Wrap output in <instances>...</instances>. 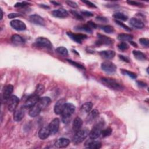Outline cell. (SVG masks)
<instances>
[{
	"mask_svg": "<svg viewBox=\"0 0 149 149\" xmlns=\"http://www.w3.org/2000/svg\"><path fill=\"white\" fill-rule=\"evenodd\" d=\"M76 107L72 103H66L64 105L63 109L62 111V120L65 123H67L70 119L71 115L74 113Z\"/></svg>",
	"mask_w": 149,
	"mask_h": 149,
	"instance_id": "obj_1",
	"label": "cell"
},
{
	"mask_svg": "<svg viewBox=\"0 0 149 149\" xmlns=\"http://www.w3.org/2000/svg\"><path fill=\"white\" fill-rule=\"evenodd\" d=\"M102 83L106 87L116 90H121L123 88V86L114 79L102 77L101 79Z\"/></svg>",
	"mask_w": 149,
	"mask_h": 149,
	"instance_id": "obj_2",
	"label": "cell"
},
{
	"mask_svg": "<svg viewBox=\"0 0 149 149\" xmlns=\"http://www.w3.org/2000/svg\"><path fill=\"white\" fill-rule=\"evenodd\" d=\"M89 130L87 128L80 129L77 132H75L73 140L75 144H79L81 143L89 134Z\"/></svg>",
	"mask_w": 149,
	"mask_h": 149,
	"instance_id": "obj_3",
	"label": "cell"
},
{
	"mask_svg": "<svg viewBox=\"0 0 149 149\" xmlns=\"http://www.w3.org/2000/svg\"><path fill=\"white\" fill-rule=\"evenodd\" d=\"M104 126V123L102 122H100L95 124L91 131L89 132V137L91 139H95L98 138L101 135V132L102 130V128Z\"/></svg>",
	"mask_w": 149,
	"mask_h": 149,
	"instance_id": "obj_4",
	"label": "cell"
},
{
	"mask_svg": "<svg viewBox=\"0 0 149 149\" xmlns=\"http://www.w3.org/2000/svg\"><path fill=\"white\" fill-rule=\"evenodd\" d=\"M35 44L38 47L48 49H52V45L51 41L48 38L42 37L37 38L35 41Z\"/></svg>",
	"mask_w": 149,
	"mask_h": 149,
	"instance_id": "obj_5",
	"label": "cell"
},
{
	"mask_svg": "<svg viewBox=\"0 0 149 149\" xmlns=\"http://www.w3.org/2000/svg\"><path fill=\"white\" fill-rule=\"evenodd\" d=\"M101 69L108 73H113L116 70V65L111 61H105L101 63Z\"/></svg>",
	"mask_w": 149,
	"mask_h": 149,
	"instance_id": "obj_6",
	"label": "cell"
},
{
	"mask_svg": "<svg viewBox=\"0 0 149 149\" xmlns=\"http://www.w3.org/2000/svg\"><path fill=\"white\" fill-rule=\"evenodd\" d=\"M19 102V98L16 95H11L8 100V109L10 112H13L16 110V107Z\"/></svg>",
	"mask_w": 149,
	"mask_h": 149,
	"instance_id": "obj_7",
	"label": "cell"
},
{
	"mask_svg": "<svg viewBox=\"0 0 149 149\" xmlns=\"http://www.w3.org/2000/svg\"><path fill=\"white\" fill-rule=\"evenodd\" d=\"M39 96L33 94L31 95H30L27 100H26L24 104V107L27 108H30L36 105L38 101L39 100Z\"/></svg>",
	"mask_w": 149,
	"mask_h": 149,
	"instance_id": "obj_8",
	"label": "cell"
},
{
	"mask_svg": "<svg viewBox=\"0 0 149 149\" xmlns=\"http://www.w3.org/2000/svg\"><path fill=\"white\" fill-rule=\"evenodd\" d=\"M98 40L96 41L95 44L97 45H111L112 44V40L109 37H107L105 35L98 34Z\"/></svg>",
	"mask_w": 149,
	"mask_h": 149,
	"instance_id": "obj_9",
	"label": "cell"
},
{
	"mask_svg": "<svg viewBox=\"0 0 149 149\" xmlns=\"http://www.w3.org/2000/svg\"><path fill=\"white\" fill-rule=\"evenodd\" d=\"M67 35L74 41L76 42L77 43L81 44L82 42V40L84 39H86L87 36L86 34L79 33V34H75L73 33L72 32H67Z\"/></svg>",
	"mask_w": 149,
	"mask_h": 149,
	"instance_id": "obj_10",
	"label": "cell"
},
{
	"mask_svg": "<svg viewBox=\"0 0 149 149\" xmlns=\"http://www.w3.org/2000/svg\"><path fill=\"white\" fill-rule=\"evenodd\" d=\"M10 26L17 31H23L26 29V26L24 22L20 20H13L10 23Z\"/></svg>",
	"mask_w": 149,
	"mask_h": 149,
	"instance_id": "obj_11",
	"label": "cell"
},
{
	"mask_svg": "<svg viewBox=\"0 0 149 149\" xmlns=\"http://www.w3.org/2000/svg\"><path fill=\"white\" fill-rule=\"evenodd\" d=\"M49 129L51 134H55L59 130V119L57 118H54L48 125Z\"/></svg>",
	"mask_w": 149,
	"mask_h": 149,
	"instance_id": "obj_12",
	"label": "cell"
},
{
	"mask_svg": "<svg viewBox=\"0 0 149 149\" xmlns=\"http://www.w3.org/2000/svg\"><path fill=\"white\" fill-rule=\"evenodd\" d=\"M13 91V86L11 84H8L5 86L2 91V97L5 101L8 100L11 97V94Z\"/></svg>",
	"mask_w": 149,
	"mask_h": 149,
	"instance_id": "obj_13",
	"label": "cell"
},
{
	"mask_svg": "<svg viewBox=\"0 0 149 149\" xmlns=\"http://www.w3.org/2000/svg\"><path fill=\"white\" fill-rule=\"evenodd\" d=\"M65 104H66V100L65 98L59 99L55 104L54 108V112L57 115L61 114Z\"/></svg>",
	"mask_w": 149,
	"mask_h": 149,
	"instance_id": "obj_14",
	"label": "cell"
},
{
	"mask_svg": "<svg viewBox=\"0 0 149 149\" xmlns=\"http://www.w3.org/2000/svg\"><path fill=\"white\" fill-rule=\"evenodd\" d=\"M29 20L31 23H33L35 24L40 25V26H44L45 24L44 19L42 17H41L40 16H39L38 15H36V14L32 15L30 16Z\"/></svg>",
	"mask_w": 149,
	"mask_h": 149,
	"instance_id": "obj_15",
	"label": "cell"
},
{
	"mask_svg": "<svg viewBox=\"0 0 149 149\" xmlns=\"http://www.w3.org/2000/svg\"><path fill=\"white\" fill-rule=\"evenodd\" d=\"M51 102V99L48 97H42L39 98L37 105L41 108V110L47 108Z\"/></svg>",
	"mask_w": 149,
	"mask_h": 149,
	"instance_id": "obj_16",
	"label": "cell"
},
{
	"mask_svg": "<svg viewBox=\"0 0 149 149\" xmlns=\"http://www.w3.org/2000/svg\"><path fill=\"white\" fill-rule=\"evenodd\" d=\"M52 15L53 16L58 18H65L68 16V12L64 9H58L54 10L52 12Z\"/></svg>",
	"mask_w": 149,
	"mask_h": 149,
	"instance_id": "obj_17",
	"label": "cell"
},
{
	"mask_svg": "<svg viewBox=\"0 0 149 149\" xmlns=\"http://www.w3.org/2000/svg\"><path fill=\"white\" fill-rule=\"evenodd\" d=\"M101 146L102 144L100 141L94 140V139H92V140H89L85 144V147L90 149H99L101 147Z\"/></svg>",
	"mask_w": 149,
	"mask_h": 149,
	"instance_id": "obj_18",
	"label": "cell"
},
{
	"mask_svg": "<svg viewBox=\"0 0 149 149\" xmlns=\"http://www.w3.org/2000/svg\"><path fill=\"white\" fill-rule=\"evenodd\" d=\"M50 134H51L50 130L49 129L48 126H44L41 128L38 132V135L40 139L42 140H44L48 138Z\"/></svg>",
	"mask_w": 149,
	"mask_h": 149,
	"instance_id": "obj_19",
	"label": "cell"
},
{
	"mask_svg": "<svg viewBox=\"0 0 149 149\" xmlns=\"http://www.w3.org/2000/svg\"><path fill=\"white\" fill-rule=\"evenodd\" d=\"M129 23L132 27L139 29H143L144 27V23L141 20L135 17L131 18L129 21Z\"/></svg>",
	"mask_w": 149,
	"mask_h": 149,
	"instance_id": "obj_20",
	"label": "cell"
},
{
	"mask_svg": "<svg viewBox=\"0 0 149 149\" xmlns=\"http://www.w3.org/2000/svg\"><path fill=\"white\" fill-rule=\"evenodd\" d=\"M24 116V111L23 108H20L18 109H16L14 111L13 114V119L16 122H20L22 120Z\"/></svg>",
	"mask_w": 149,
	"mask_h": 149,
	"instance_id": "obj_21",
	"label": "cell"
},
{
	"mask_svg": "<svg viewBox=\"0 0 149 149\" xmlns=\"http://www.w3.org/2000/svg\"><path fill=\"white\" fill-rule=\"evenodd\" d=\"M70 143V140L67 138L62 137L58 139L55 143V146L58 148H65Z\"/></svg>",
	"mask_w": 149,
	"mask_h": 149,
	"instance_id": "obj_22",
	"label": "cell"
},
{
	"mask_svg": "<svg viewBox=\"0 0 149 149\" xmlns=\"http://www.w3.org/2000/svg\"><path fill=\"white\" fill-rule=\"evenodd\" d=\"M82 125H83L82 119L79 117H76L73 122V124H72L73 130L74 132H77L78 130L81 129V128L82 127Z\"/></svg>",
	"mask_w": 149,
	"mask_h": 149,
	"instance_id": "obj_23",
	"label": "cell"
},
{
	"mask_svg": "<svg viewBox=\"0 0 149 149\" xmlns=\"http://www.w3.org/2000/svg\"><path fill=\"white\" fill-rule=\"evenodd\" d=\"M99 54L100 55V56L105 59H111L115 56V52L112 50H105L100 51L99 52Z\"/></svg>",
	"mask_w": 149,
	"mask_h": 149,
	"instance_id": "obj_24",
	"label": "cell"
},
{
	"mask_svg": "<svg viewBox=\"0 0 149 149\" xmlns=\"http://www.w3.org/2000/svg\"><path fill=\"white\" fill-rule=\"evenodd\" d=\"M11 41L16 45H22L24 44V39L18 34H13L11 37Z\"/></svg>",
	"mask_w": 149,
	"mask_h": 149,
	"instance_id": "obj_25",
	"label": "cell"
},
{
	"mask_svg": "<svg viewBox=\"0 0 149 149\" xmlns=\"http://www.w3.org/2000/svg\"><path fill=\"white\" fill-rule=\"evenodd\" d=\"M99 116V112L97 109H93L91 111L87 117L86 120L88 123H91L94 120H95Z\"/></svg>",
	"mask_w": 149,
	"mask_h": 149,
	"instance_id": "obj_26",
	"label": "cell"
},
{
	"mask_svg": "<svg viewBox=\"0 0 149 149\" xmlns=\"http://www.w3.org/2000/svg\"><path fill=\"white\" fill-rule=\"evenodd\" d=\"M93 107V103L91 102H86L83 104L80 108V111L82 113H88Z\"/></svg>",
	"mask_w": 149,
	"mask_h": 149,
	"instance_id": "obj_27",
	"label": "cell"
},
{
	"mask_svg": "<svg viewBox=\"0 0 149 149\" xmlns=\"http://www.w3.org/2000/svg\"><path fill=\"white\" fill-rule=\"evenodd\" d=\"M41 111V108L36 104L34 106L30 108L29 112V115L31 117H36L39 115Z\"/></svg>",
	"mask_w": 149,
	"mask_h": 149,
	"instance_id": "obj_28",
	"label": "cell"
},
{
	"mask_svg": "<svg viewBox=\"0 0 149 149\" xmlns=\"http://www.w3.org/2000/svg\"><path fill=\"white\" fill-rule=\"evenodd\" d=\"M133 37L130 34L126 33H120L118 36V39L122 41H131L133 39Z\"/></svg>",
	"mask_w": 149,
	"mask_h": 149,
	"instance_id": "obj_29",
	"label": "cell"
},
{
	"mask_svg": "<svg viewBox=\"0 0 149 149\" xmlns=\"http://www.w3.org/2000/svg\"><path fill=\"white\" fill-rule=\"evenodd\" d=\"M133 54L135 58L139 61H144L146 59V55L142 52L138 50H133Z\"/></svg>",
	"mask_w": 149,
	"mask_h": 149,
	"instance_id": "obj_30",
	"label": "cell"
},
{
	"mask_svg": "<svg viewBox=\"0 0 149 149\" xmlns=\"http://www.w3.org/2000/svg\"><path fill=\"white\" fill-rule=\"evenodd\" d=\"M113 17L116 19L117 20H122V21H126L128 19L127 16H126V15H125L124 13H122V12H116L113 14Z\"/></svg>",
	"mask_w": 149,
	"mask_h": 149,
	"instance_id": "obj_31",
	"label": "cell"
},
{
	"mask_svg": "<svg viewBox=\"0 0 149 149\" xmlns=\"http://www.w3.org/2000/svg\"><path fill=\"white\" fill-rule=\"evenodd\" d=\"M75 29L77 30H80V31H85V32H87L89 33H91L92 32V29H90L87 25L86 24H84V25H80V26H77L75 27Z\"/></svg>",
	"mask_w": 149,
	"mask_h": 149,
	"instance_id": "obj_32",
	"label": "cell"
},
{
	"mask_svg": "<svg viewBox=\"0 0 149 149\" xmlns=\"http://www.w3.org/2000/svg\"><path fill=\"white\" fill-rule=\"evenodd\" d=\"M44 90H45V88L44 85H42V84H38L36 87V88L34 94L40 97L44 93Z\"/></svg>",
	"mask_w": 149,
	"mask_h": 149,
	"instance_id": "obj_33",
	"label": "cell"
},
{
	"mask_svg": "<svg viewBox=\"0 0 149 149\" xmlns=\"http://www.w3.org/2000/svg\"><path fill=\"white\" fill-rule=\"evenodd\" d=\"M56 51L61 55L67 56L68 55V49L64 47H59L56 49Z\"/></svg>",
	"mask_w": 149,
	"mask_h": 149,
	"instance_id": "obj_34",
	"label": "cell"
},
{
	"mask_svg": "<svg viewBox=\"0 0 149 149\" xmlns=\"http://www.w3.org/2000/svg\"><path fill=\"white\" fill-rule=\"evenodd\" d=\"M121 72L123 74H125V75H126V76H128L129 77H130V78L132 79H136L137 77V75L136 73L132 72H130V71H129L127 70H126V69H121Z\"/></svg>",
	"mask_w": 149,
	"mask_h": 149,
	"instance_id": "obj_35",
	"label": "cell"
},
{
	"mask_svg": "<svg viewBox=\"0 0 149 149\" xmlns=\"http://www.w3.org/2000/svg\"><path fill=\"white\" fill-rule=\"evenodd\" d=\"M101 29L107 33H113L114 31V28L110 25H105L101 27Z\"/></svg>",
	"mask_w": 149,
	"mask_h": 149,
	"instance_id": "obj_36",
	"label": "cell"
},
{
	"mask_svg": "<svg viewBox=\"0 0 149 149\" xmlns=\"http://www.w3.org/2000/svg\"><path fill=\"white\" fill-rule=\"evenodd\" d=\"M112 129L110 127H108L105 129L102 130L101 132V135L102 136V137H106L110 136L112 133Z\"/></svg>",
	"mask_w": 149,
	"mask_h": 149,
	"instance_id": "obj_37",
	"label": "cell"
},
{
	"mask_svg": "<svg viewBox=\"0 0 149 149\" xmlns=\"http://www.w3.org/2000/svg\"><path fill=\"white\" fill-rule=\"evenodd\" d=\"M66 61L69 63H70L71 65H72L73 66L76 67L78 69H82V70H84L85 69V68H84V66L83 65H81V64H80V63H77L76 62H74V61H73L72 60H70V59H66Z\"/></svg>",
	"mask_w": 149,
	"mask_h": 149,
	"instance_id": "obj_38",
	"label": "cell"
},
{
	"mask_svg": "<svg viewBox=\"0 0 149 149\" xmlns=\"http://www.w3.org/2000/svg\"><path fill=\"white\" fill-rule=\"evenodd\" d=\"M118 48L122 51H126L129 48V45H127V43L125 42H121L119 44H118Z\"/></svg>",
	"mask_w": 149,
	"mask_h": 149,
	"instance_id": "obj_39",
	"label": "cell"
},
{
	"mask_svg": "<svg viewBox=\"0 0 149 149\" xmlns=\"http://www.w3.org/2000/svg\"><path fill=\"white\" fill-rule=\"evenodd\" d=\"M70 13L71 14L74 16V17L77 20H83V17L81 15L79 14L77 11L76 10H70Z\"/></svg>",
	"mask_w": 149,
	"mask_h": 149,
	"instance_id": "obj_40",
	"label": "cell"
},
{
	"mask_svg": "<svg viewBox=\"0 0 149 149\" xmlns=\"http://www.w3.org/2000/svg\"><path fill=\"white\" fill-rule=\"evenodd\" d=\"M115 22L118 24L119 25V26H120L122 28H123L124 30L127 31H131V29L130 27H129L125 25L124 23H123L122 22H121V21H119V20H115Z\"/></svg>",
	"mask_w": 149,
	"mask_h": 149,
	"instance_id": "obj_41",
	"label": "cell"
},
{
	"mask_svg": "<svg viewBox=\"0 0 149 149\" xmlns=\"http://www.w3.org/2000/svg\"><path fill=\"white\" fill-rule=\"evenodd\" d=\"M139 42L141 45L145 47H148L149 45V40L146 38H141L139 39Z\"/></svg>",
	"mask_w": 149,
	"mask_h": 149,
	"instance_id": "obj_42",
	"label": "cell"
},
{
	"mask_svg": "<svg viewBox=\"0 0 149 149\" xmlns=\"http://www.w3.org/2000/svg\"><path fill=\"white\" fill-rule=\"evenodd\" d=\"M126 2L129 4V5H133V6H143V4H142L141 3H140L139 2H137V1H130V0H129V1H127Z\"/></svg>",
	"mask_w": 149,
	"mask_h": 149,
	"instance_id": "obj_43",
	"label": "cell"
},
{
	"mask_svg": "<svg viewBox=\"0 0 149 149\" xmlns=\"http://www.w3.org/2000/svg\"><path fill=\"white\" fill-rule=\"evenodd\" d=\"M30 3L29 2H17L15 5V7H21V8H23V7H24V6H26L27 5H29Z\"/></svg>",
	"mask_w": 149,
	"mask_h": 149,
	"instance_id": "obj_44",
	"label": "cell"
},
{
	"mask_svg": "<svg viewBox=\"0 0 149 149\" xmlns=\"http://www.w3.org/2000/svg\"><path fill=\"white\" fill-rule=\"evenodd\" d=\"M65 2H66L69 6H70L73 8H77V4L76 2H73V1H66Z\"/></svg>",
	"mask_w": 149,
	"mask_h": 149,
	"instance_id": "obj_45",
	"label": "cell"
},
{
	"mask_svg": "<svg viewBox=\"0 0 149 149\" xmlns=\"http://www.w3.org/2000/svg\"><path fill=\"white\" fill-rule=\"evenodd\" d=\"M87 25L90 28V29H96L97 27V25L95 23H94V22H93L92 21H89V22H88L87 23Z\"/></svg>",
	"mask_w": 149,
	"mask_h": 149,
	"instance_id": "obj_46",
	"label": "cell"
},
{
	"mask_svg": "<svg viewBox=\"0 0 149 149\" xmlns=\"http://www.w3.org/2000/svg\"><path fill=\"white\" fill-rule=\"evenodd\" d=\"M81 1H82L83 3H86L87 5H88V6L91 7V8H97V6H96L93 3H92L91 2L89 1H83V0H82Z\"/></svg>",
	"mask_w": 149,
	"mask_h": 149,
	"instance_id": "obj_47",
	"label": "cell"
},
{
	"mask_svg": "<svg viewBox=\"0 0 149 149\" xmlns=\"http://www.w3.org/2000/svg\"><path fill=\"white\" fill-rule=\"evenodd\" d=\"M81 13L85 16H87V17H91V16H93V13L90 12H88V11H86V10H83V11H81Z\"/></svg>",
	"mask_w": 149,
	"mask_h": 149,
	"instance_id": "obj_48",
	"label": "cell"
},
{
	"mask_svg": "<svg viewBox=\"0 0 149 149\" xmlns=\"http://www.w3.org/2000/svg\"><path fill=\"white\" fill-rule=\"evenodd\" d=\"M20 15L19 14V13H9L8 15V17L9 18V19H13V18H16L18 16H20Z\"/></svg>",
	"mask_w": 149,
	"mask_h": 149,
	"instance_id": "obj_49",
	"label": "cell"
},
{
	"mask_svg": "<svg viewBox=\"0 0 149 149\" xmlns=\"http://www.w3.org/2000/svg\"><path fill=\"white\" fill-rule=\"evenodd\" d=\"M119 58L122 60V61H124V62H130V60H129V59L127 58V57H126V56H124V55H119Z\"/></svg>",
	"mask_w": 149,
	"mask_h": 149,
	"instance_id": "obj_50",
	"label": "cell"
},
{
	"mask_svg": "<svg viewBox=\"0 0 149 149\" xmlns=\"http://www.w3.org/2000/svg\"><path fill=\"white\" fill-rule=\"evenodd\" d=\"M96 20L100 21L101 22H107L108 20L107 18L104 17H102V16H98L96 17Z\"/></svg>",
	"mask_w": 149,
	"mask_h": 149,
	"instance_id": "obj_51",
	"label": "cell"
},
{
	"mask_svg": "<svg viewBox=\"0 0 149 149\" xmlns=\"http://www.w3.org/2000/svg\"><path fill=\"white\" fill-rule=\"evenodd\" d=\"M137 84L140 87H145L147 86V84L144 82L141 81H137Z\"/></svg>",
	"mask_w": 149,
	"mask_h": 149,
	"instance_id": "obj_52",
	"label": "cell"
},
{
	"mask_svg": "<svg viewBox=\"0 0 149 149\" xmlns=\"http://www.w3.org/2000/svg\"><path fill=\"white\" fill-rule=\"evenodd\" d=\"M129 42H130V44H131V45H132L134 47H137V44H136L135 42L132 41H130Z\"/></svg>",
	"mask_w": 149,
	"mask_h": 149,
	"instance_id": "obj_53",
	"label": "cell"
},
{
	"mask_svg": "<svg viewBox=\"0 0 149 149\" xmlns=\"http://www.w3.org/2000/svg\"><path fill=\"white\" fill-rule=\"evenodd\" d=\"M50 2H51V3H52L54 4L55 5H60V3H59L56 2H54V1H51Z\"/></svg>",
	"mask_w": 149,
	"mask_h": 149,
	"instance_id": "obj_54",
	"label": "cell"
},
{
	"mask_svg": "<svg viewBox=\"0 0 149 149\" xmlns=\"http://www.w3.org/2000/svg\"><path fill=\"white\" fill-rule=\"evenodd\" d=\"M0 9H1V20H2V17H3V12H2V9H1V8Z\"/></svg>",
	"mask_w": 149,
	"mask_h": 149,
	"instance_id": "obj_55",
	"label": "cell"
},
{
	"mask_svg": "<svg viewBox=\"0 0 149 149\" xmlns=\"http://www.w3.org/2000/svg\"><path fill=\"white\" fill-rule=\"evenodd\" d=\"M41 7H42V8H49V6H45V5H41Z\"/></svg>",
	"mask_w": 149,
	"mask_h": 149,
	"instance_id": "obj_56",
	"label": "cell"
}]
</instances>
